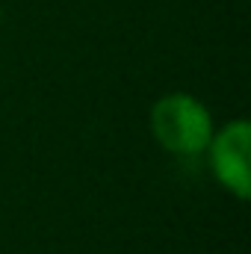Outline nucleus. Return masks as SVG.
Segmentation results:
<instances>
[{"mask_svg":"<svg viewBox=\"0 0 251 254\" xmlns=\"http://www.w3.org/2000/svg\"><path fill=\"white\" fill-rule=\"evenodd\" d=\"M249 148H251V125L246 119H234L225 127L213 130V139L204 151L207 160H210V172H213L216 184L240 201H249L251 195Z\"/></svg>","mask_w":251,"mask_h":254,"instance_id":"obj_2","label":"nucleus"},{"mask_svg":"<svg viewBox=\"0 0 251 254\" xmlns=\"http://www.w3.org/2000/svg\"><path fill=\"white\" fill-rule=\"evenodd\" d=\"M0 18H3V12H0Z\"/></svg>","mask_w":251,"mask_h":254,"instance_id":"obj_3","label":"nucleus"},{"mask_svg":"<svg viewBox=\"0 0 251 254\" xmlns=\"http://www.w3.org/2000/svg\"><path fill=\"white\" fill-rule=\"evenodd\" d=\"M154 142L175 157H198L207 151L213 139V116L210 110L189 92L163 95L148 116Z\"/></svg>","mask_w":251,"mask_h":254,"instance_id":"obj_1","label":"nucleus"}]
</instances>
